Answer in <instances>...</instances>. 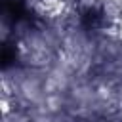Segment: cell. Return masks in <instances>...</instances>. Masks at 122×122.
<instances>
[{"label": "cell", "mask_w": 122, "mask_h": 122, "mask_svg": "<svg viewBox=\"0 0 122 122\" xmlns=\"http://www.w3.org/2000/svg\"><path fill=\"white\" fill-rule=\"evenodd\" d=\"M120 109H122V95H120Z\"/></svg>", "instance_id": "obj_1"}]
</instances>
